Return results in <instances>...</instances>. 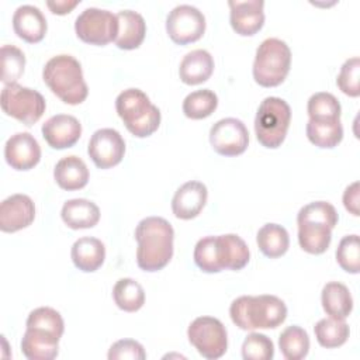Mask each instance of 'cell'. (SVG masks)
I'll return each mask as SVG.
<instances>
[{
	"mask_svg": "<svg viewBox=\"0 0 360 360\" xmlns=\"http://www.w3.org/2000/svg\"><path fill=\"white\" fill-rule=\"evenodd\" d=\"M136 263L145 271L162 270L173 256L174 231L162 217H148L135 228Z\"/></svg>",
	"mask_w": 360,
	"mask_h": 360,
	"instance_id": "1",
	"label": "cell"
},
{
	"mask_svg": "<svg viewBox=\"0 0 360 360\" xmlns=\"http://www.w3.org/2000/svg\"><path fill=\"white\" fill-rule=\"evenodd\" d=\"M232 322L243 330L274 329L287 318V307L276 295H242L229 307Z\"/></svg>",
	"mask_w": 360,
	"mask_h": 360,
	"instance_id": "2",
	"label": "cell"
},
{
	"mask_svg": "<svg viewBox=\"0 0 360 360\" xmlns=\"http://www.w3.org/2000/svg\"><path fill=\"white\" fill-rule=\"evenodd\" d=\"M297 224L301 249L311 255H321L330 245L338 212L328 201H314L298 211Z\"/></svg>",
	"mask_w": 360,
	"mask_h": 360,
	"instance_id": "3",
	"label": "cell"
},
{
	"mask_svg": "<svg viewBox=\"0 0 360 360\" xmlns=\"http://www.w3.org/2000/svg\"><path fill=\"white\" fill-rule=\"evenodd\" d=\"M42 79L51 91L66 104H80L89 94L82 65L72 55L51 58L44 66Z\"/></svg>",
	"mask_w": 360,
	"mask_h": 360,
	"instance_id": "4",
	"label": "cell"
},
{
	"mask_svg": "<svg viewBox=\"0 0 360 360\" xmlns=\"http://www.w3.org/2000/svg\"><path fill=\"white\" fill-rule=\"evenodd\" d=\"M115 108L127 129L138 136L152 135L160 124V111L139 89H127L115 98Z\"/></svg>",
	"mask_w": 360,
	"mask_h": 360,
	"instance_id": "5",
	"label": "cell"
},
{
	"mask_svg": "<svg viewBox=\"0 0 360 360\" xmlns=\"http://www.w3.org/2000/svg\"><path fill=\"white\" fill-rule=\"evenodd\" d=\"M291 51L278 38L264 39L255 56L253 77L263 87H274L284 82L290 72Z\"/></svg>",
	"mask_w": 360,
	"mask_h": 360,
	"instance_id": "6",
	"label": "cell"
},
{
	"mask_svg": "<svg viewBox=\"0 0 360 360\" xmlns=\"http://www.w3.org/2000/svg\"><path fill=\"white\" fill-rule=\"evenodd\" d=\"M291 121V108L280 97H266L256 112L255 132L257 141L269 149L278 148L285 139Z\"/></svg>",
	"mask_w": 360,
	"mask_h": 360,
	"instance_id": "7",
	"label": "cell"
},
{
	"mask_svg": "<svg viewBox=\"0 0 360 360\" xmlns=\"http://www.w3.org/2000/svg\"><path fill=\"white\" fill-rule=\"evenodd\" d=\"M1 110L30 127L35 124L45 112V98L34 89L20 84H7L1 90L0 96Z\"/></svg>",
	"mask_w": 360,
	"mask_h": 360,
	"instance_id": "8",
	"label": "cell"
},
{
	"mask_svg": "<svg viewBox=\"0 0 360 360\" xmlns=\"http://www.w3.org/2000/svg\"><path fill=\"white\" fill-rule=\"evenodd\" d=\"M187 336L197 352L208 360L219 359L228 347V335L224 323L212 316L195 318L188 329Z\"/></svg>",
	"mask_w": 360,
	"mask_h": 360,
	"instance_id": "9",
	"label": "cell"
},
{
	"mask_svg": "<svg viewBox=\"0 0 360 360\" xmlns=\"http://www.w3.org/2000/svg\"><path fill=\"white\" fill-rule=\"evenodd\" d=\"M76 35L86 44L107 45L115 41L118 34L117 14L108 10L89 7L83 10L75 21Z\"/></svg>",
	"mask_w": 360,
	"mask_h": 360,
	"instance_id": "10",
	"label": "cell"
},
{
	"mask_svg": "<svg viewBox=\"0 0 360 360\" xmlns=\"http://www.w3.org/2000/svg\"><path fill=\"white\" fill-rule=\"evenodd\" d=\"M166 31L172 41L179 45L195 42L205 31V17L194 6H176L167 14Z\"/></svg>",
	"mask_w": 360,
	"mask_h": 360,
	"instance_id": "11",
	"label": "cell"
},
{
	"mask_svg": "<svg viewBox=\"0 0 360 360\" xmlns=\"http://www.w3.org/2000/svg\"><path fill=\"white\" fill-rule=\"evenodd\" d=\"M210 142L212 149L222 156H238L249 145V132L246 125L238 118H222L210 129Z\"/></svg>",
	"mask_w": 360,
	"mask_h": 360,
	"instance_id": "12",
	"label": "cell"
},
{
	"mask_svg": "<svg viewBox=\"0 0 360 360\" xmlns=\"http://www.w3.org/2000/svg\"><path fill=\"white\" fill-rule=\"evenodd\" d=\"M87 153L97 167L110 169L122 160L125 142L118 131L112 128H101L91 135Z\"/></svg>",
	"mask_w": 360,
	"mask_h": 360,
	"instance_id": "13",
	"label": "cell"
},
{
	"mask_svg": "<svg viewBox=\"0 0 360 360\" xmlns=\"http://www.w3.org/2000/svg\"><path fill=\"white\" fill-rule=\"evenodd\" d=\"M4 158L13 169L30 170L41 159V146L30 132H17L6 142Z\"/></svg>",
	"mask_w": 360,
	"mask_h": 360,
	"instance_id": "14",
	"label": "cell"
},
{
	"mask_svg": "<svg viewBox=\"0 0 360 360\" xmlns=\"http://www.w3.org/2000/svg\"><path fill=\"white\" fill-rule=\"evenodd\" d=\"M34 218V201L25 194H13L0 204V229L3 232H17L27 228Z\"/></svg>",
	"mask_w": 360,
	"mask_h": 360,
	"instance_id": "15",
	"label": "cell"
},
{
	"mask_svg": "<svg viewBox=\"0 0 360 360\" xmlns=\"http://www.w3.org/2000/svg\"><path fill=\"white\" fill-rule=\"evenodd\" d=\"M82 135V124L69 114H56L42 125V136L53 149L73 146Z\"/></svg>",
	"mask_w": 360,
	"mask_h": 360,
	"instance_id": "16",
	"label": "cell"
},
{
	"mask_svg": "<svg viewBox=\"0 0 360 360\" xmlns=\"http://www.w3.org/2000/svg\"><path fill=\"white\" fill-rule=\"evenodd\" d=\"M231 8V25L239 35H255L264 24V1H228Z\"/></svg>",
	"mask_w": 360,
	"mask_h": 360,
	"instance_id": "17",
	"label": "cell"
},
{
	"mask_svg": "<svg viewBox=\"0 0 360 360\" xmlns=\"http://www.w3.org/2000/svg\"><path fill=\"white\" fill-rule=\"evenodd\" d=\"M208 191L201 181H187L177 188L172 198V211L180 219L195 218L207 202Z\"/></svg>",
	"mask_w": 360,
	"mask_h": 360,
	"instance_id": "18",
	"label": "cell"
},
{
	"mask_svg": "<svg viewBox=\"0 0 360 360\" xmlns=\"http://www.w3.org/2000/svg\"><path fill=\"white\" fill-rule=\"evenodd\" d=\"M14 32L30 44L39 42L46 34V18L42 11L31 4L20 6L13 14Z\"/></svg>",
	"mask_w": 360,
	"mask_h": 360,
	"instance_id": "19",
	"label": "cell"
},
{
	"mask_svg": "<svg viewBox=\"0 0 360 360\" xmlns=\"http://www.w3.org/2000/svg\"><path fill=\"white\" fill-rule=\"evenodd\" d=\"M118 20V34L115 38V45L121 49H135L138 48L146 34V22L143 17L132 10H121L117 13Z\"/></svg>",
	"mask_w": 360,
	"mask_h": 360,
	"instance_id": "20",
	"label": "cell"
},
{
	"mask_svg": "<svg viewBox=\"0 0 360 360\" xmlns=\"http://www.w3.org/2000/svg\"><path fill=\"white\" fill-rule=\"evenodd\" d=\"M214 70V59L205 49H194L184 55L180 62L179 76L183 83L194 86L210 79Z\"/></svg>",
	"mask_w": 360,
	"mask_h": 360,
	"instance_id": "21",
	"label": "cell"
},
{
	"mask_svg": "<svg viewBox=\"0 0 360 360\" xmlns=\"http://www.w3.org/2000/svg\"><path fill=\"white\" fill-rule=\"evenodd\" d=\"M217 253L222 270H240L248 264L250 257L246 242L235 233L217 236Z\"/></svg>",
	"mask_w": 360,
	"mask_h": 360,
	"instance_id": "22",
	"label": "cell"
},
{
	"mask_svg": "<svg viewBox=\"0 0 360 360\" xmlns=\"http://www.w3.org/2000/svg\"><path fill=\"white\" fill-rule=\"evenodd\" d=\"M73 264L86 273L96 271L105 259V248L103 242L93 236L79 238L70 250Z\"/></svg>",
	"mask_w": 360,
	"mask_h": 360,
	"instance_id": "23",
	"label": "cell"
},
{
	"mask_svg": "<svg viewBox=\"0 0 360 360\" xmlns=\"http://www.w3.org/2000/svg\"><path fill=\"white\" fill-rule=\"evenodd\" d=\"M53 177L63 190L73 191L83 188L89 181V169L86 163L75 155L62 158L53 169Z\"/></svg>",
	"mask_w": 360,
	"mask_h": 360,
	"instance_id": "24",
	"label": "cell"
},
{
	"mask_svg": "<svg viewBox=\"0 0 360 360\" xmlns=\"http://www.w3.org/2000/svg\"><path fill=\"white\" fill-rule=\"evenodd\" d=\"M63 222L72 229H86L97 225L100 219L98 207L86 198L68 200L60 211Z\"/></svg>",
	"mask_w": 360,
	"mask_h": 360,
	"instance_id": "25",
	"label": "cell"
},
{
	"mask_svg": "<svg viewBox=\"0 0 360 360\" xmlns=\"http://www.w3.org/2000/svg\"><path fill=\"white\" fill-rule=\"evenodd\" d=\"M321 301L323 311L338 319H345L353 309V298L349 288L339 281H329L323 285Z\"/></svg>",
	"mask_w": 360,
	"mask_h": 360,
	"instance_id": "26",
	"label": "cell"
},
{
	"mask_svg": "<svg viewBox=\"0 0 360 360\" xmlns=\"http://www.w3.org/2000/svg\"><path fill=\"white\" fill-rule=\"evenodd\" d=\"M59 339L44 332L28 329L21 339L22 354L30 360H52L58 356Z\"/></svg>",
	"mask_w": 360,
	"mask_h": 360,
	"instance_id": "27",
	"label": "cell"
},
{
	"mask_svg": "<svg viewBox=\"0 0 360 360\" xmlns=\"http://www.w3.org/2000/svg\"><path fill=\"white\" fill-rule=\"evenodd\" d=\"M256 242L264 256L276 259L288 250L290 236L284 226L278 224H266L259 229Z\"/></svg>",
	"mask_w": 360,
	"mask_h": 360,
	"instance_id": "28",
	"label": "cell"
},
{
	"mask_svg": "<svg viewBox=\"0 0 360 360\" xmlns=\"http://www.w3.org/2000/svg\"><path fill=\"white\" fill-rule=\"evenodd\" d=\"M112 298L117 307L125 312H135L145 304V291L134 278H120L112 288Z\"/></svg>",
	"mask_w": 360,
	"mask_h": 360,
	"instance_id": "29",
	"label": "cell"
},
{
	"mask_svg": "<svg viewBox=\"0 0 360 360\" xmlns=\"http://www.w3.org/2000/svg\"><path fill=\"white\" fill-rule=\"evenodd\" d=\"M314 332L318 343L322 347L333 349L346 343L350 329H349V325L345 322V319L329 316L318 321L314 326Z\"/></svg>",
	"mask_w": 360,
	"mask_h": 360,
	"instance_id": "30",
	"label": "cell"
},
{
	"mask_svg": "<svg viewBox=\"0 0 360 360\" xmlns=\"http://www.w3.org/2000/svg\"><path fill=\"white\" fill-rule=\"evenodd\" d=\"M307 136L318 148H335L343 138V127L340 120L307 122Z\"/></svg>",
	"mask_w": 360,
	"mask_h": 360,
	"instance_id": "31",
	"label": "cell"
},
{
	"mask_svg": "<svg viewBox=\"0 0 360 360\" xmlns=\"http://www.w3.org/2000/svg\"><path fill=\"white\" fill-rule=\"evenodd\" d=\"M278 346L281 354L287 360H301L307 357L309 352L308 333L298 325L287 326L278 338Z\"/></svg>",
	"mask_w": 360,
	"mask_h": 360,
	"instance_id": "32",
	"label": "cell"
},
{
	"mask_svg": "<svg viewBox=\"0 0 360 360\" xmlns=\"http://www.w3.org/2000/svg\"><path fill=\"white\" fill-rule=\"evenodd\" d=\"M27 328L44 332L56 339H60L63 335V319L60 314L49 307H39L30 312L27 318Z\"/></svg>",
	"mask_w": 360,
	"mask_h": 360,
	"instance_id": "33",
	"label": "cell"
},
{
	"mask_svg": "<svg viewBox=\"0 0 360 360\" xmlns=\"http://www.w3.org/2000/svg\"><path fill=\"white\" fill-rule=\"evenodd\" d=\"M218 105L217 94L210 89L195 90L186 96L183 101V112L191 120L210 117Z\"/></svg>",
	"mask_w": 360,
	"mask_h": 360,
	"instance_id": "34",
	"label": "cell"
},
{
	"mask_svg": "<svg viewBox=\"0 0 360 360\" xmlns=\"http://www.w3.org/2000/svg\"><path fill=\"white\" fill-rule=\"evenodd\" d=\"M307 111H308L309 120L333 121V120H340L342 108H340V103L333 94L319 91L309 97Z\"/></svg>",
	"mask_w": 360,
	"mask_h": 360,
	"instance_id": "35",
	"label": "cell"
},
{
	"mask_svg": "<svg viewBox=\"0 0 360 360\" xmlns=\"http://www.w3.org/2000/svg\"><path fill=\"white\" fill-rule=\"evenodd\" d=\"M25 68V55L14 45L1 46V82L4 86L15 84L22 76Z\"/></svg>",
	"mask_w": 360,
	"mask_h": 360,
	"instance_id": "36",
	"label": "cell"
},
{
	"mask_svg": "<svg viewBox=\"0 0 360 360\" xmlns=\"http://www.w3.org/2000/svg\"><path fill=\"white\" fill-rule=\"evenodd\" d=\"M339 266L352 274L360 271V239L359 235H347L340 239L336 249Z\"/></svg>",
	"mask_w": 360,
	"mask_h": 360,
	"instance_id": "37",
	"label": "cell"
},
{
	"mask_svg": "<svg viewBox=\"0 0 360 360\" xmlns=\"http://www.w3.org/2000/svg\"><path fill=\"white\" fill-rule=\"evenodd\" d=\"M194 262L205 273H218L222 270L217 253V236H205L195 243Z\"/></svg>",
	"mask_w": 360,
	"mask_h": 360,
	"instance_id": "38",
	"label": "cell"
},
{
	"mask_svg": "<svg viewBox=\"0 0 360 360\" xmlns=\"http://www.w3.org/2000/svg\"><path fill=\"white\" fill-rule=\"evenodd\" d=\"M274 356V345L270 338L263 333L252 332L242 343V357L245 360H271Z\"/></svg>",
	"mask_w": 360,
	"mask_h": 360,
	"instance_id": "39",
	"label": "cell"
},
{
	"mask_svg": "<svg viewBox=\"0 0 360 360\" xmlns=\"http://www.w3.org/2000/svg\"><path fill=\"white\" fill-rule=\"evenodd\" d=\"M360 59L357 56L349 58L340 68L336 83L338 87L350 97H357L360 94Z\"/></svg>",
	"mask_w": 360,
	"mask_h": 360,
	"instance_id": "40",
	"label": "cell"
},
{
	"mask_svg": "<svg viewBox=\"0 0 360 360\" xmlns=\"http://www.w3.org/2000/svg\"><path fill=\"white\" fill-rule=\"evenodd\" d=\"M110 360H143L146 359V353L143 346L132 339H121L111 345L108 350Z\"/></svg>",
	"mask_w": 360,
	"mask_h": 360,
	"instance_id": "41",
	"label": "cell"
},
{
	"mask_svg": "<svg viewBox=\"0 0 360 360\" xmlns=\"http://www.w3.org/2000/svg\"><path fill=\"white\" fill-rule=\"evenodd\" d=\"M343 204L350 214L359 217V181H354L346 187L343 193Z\"/></svg>",
	"mask_w": 360,
	"mask_h": 360,
	"instance_id": "42",
	"label": "cell"
},
{
	"mask_svg": "<svg viewBox=\"0 0 360 360\" xmlns=\"http://www.w3.org/2000/svg\"><path fill=\"white\" fill-rule=\"evenodd\" d=\"M80 3V0H56V1H46V6L49 7V10L53 14H66L70 13V10H73L77 4Z\"/></svg>",
	"mask_w": 360,
	"mask_h": 360,
	"instance_id": "43",
	"label": "cell"
}]
</instances>
